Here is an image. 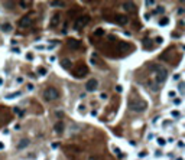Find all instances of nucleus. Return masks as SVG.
<instances>
[{"label": "nucleus", "instance_id": "obj_1", "mask_svg": "<svg viewBox=\"0 0 185 160\" xmlns=\"http://www.w3.org/2000/svg\"><path fill=\"white\" fill-rule=\"evenodd\" d=\"M166 76H168V71L163 68V66H159V65H153V66H152V76L149 78L150 81L156 82L158 85L161 87V84L165 82Z\"/></svg>", "mask_w": 185, "mask_h": 160}, {"label": "nucleus", "instance_id": "obj_2", "mask_svg": "<svg viewBox=\"0 0 185 160\" xmlns=\"http://www.w3.org/2000/svg\"><path fill=\"white\" fill-rule=\"evenodd\" d=\"M127 107L132 111H134V113H140V111H145L148 108V104L143 100H130L129 104H127Z\"/></svg>", "mask_w": 185, "mask_h": 160}, {"label": "nucleus", "instance_id": "obj_3", "mask_svg": "<svg viewBox=\"0 0 185 160\" xmlns=\"http://www.w3.org/2000/svg\"><path fill=\"white\" fill-rule=\"evenodd\" d=\"M59 97V92H58L57 88H54V87H49V88H46L45 91H43V98H45L46 101H54V100H57Z\"/></svg>", "mask_w": 185, "mask_h": 160}, {"label": "nucleus", "instance_id": "obj_4", "mask_svg": "<svg viewBox=\"0 0 185 160\" xmlns=\"http://www.w3.org/2000/svg\"><path fill=\"white\" fill-rule=\"evenodd\" d=\"M32 25H33V20H32V17L30 16H25V17H22V19L19 20V28L26 29V28H30Z\"/></svg>", "mask_w": 185, "mask_h": 160}, {"label": "nucleus", "instance_id": "obj_5", "mask_svg": "<svg viewBox=\"0 0 185 160\" xmlns=\"http://www.w3.org/2000/svg\"><path fill=\"white\" fill-rule=\"evenodd\" d=\"M87 74H88V68H87V66H84V65H78V66H77V69H74V75L77 76V78L85 76Z\"/></svg>", "mask_w": 185, "mask_h": 160}, {"label": "nucleus", "instance_id": "obj_6", "mask_svg": "<svg viewBox=\"0 0 185 160\" xmlns=\"http://www.w3.org/2000/svg\"><path fill=\"white\" fill-rule=\"evenodd\" d=\"M88 20H90V17L88 16H82V17H78L77 19V22H75V25H74V28L78 30V29H81V28H84L87 23H88Z\"/></svg>", "mask_w": 185, "mask_h": 160}, {"label": "nucleus", "instance_id": "obj_7", "mask_svg": "<svg viewBox=\"0 0 185 160\" xmlns=\"http://www.w3.org/2000/svg\"><path fill=\"white\" fill-rule=\"evenodd\" d=\"M97 87H98V81L96 79V78H92V79L87 81L85 90H87L88 92H92V91H96V90H97Z\"/></svg>", "mask_w": 185, "mask_h": 160}, {"label": "nucleus", "instance_id": "obj_8", "mask_svg": "<svg viewBox=\"0 0 185 160\" xmlns=\"http://www.w3.org/2000/svg\"><path fill=\"white\" fill-rule=\"evenodd\" d=\"M114 22L117 23V25H126L127 22H129V17L126 16V15H116L114 16Z\"/></svg>", "mask_w": 185, "mask_h": 160}, {"label": "nucleus", "instance_id": "obj_9", "mask_svg": "<svg viewBox=\"0 0 185 160\" xmlns=\"http://www.w3.org/2000/svg\"><path fill=\"white\" fill-rule=\"evenodd\" d=\"M68 46L71 48V49H78V48H81V42L77 39H69L68 40Z\"/></svg>", "mask_w": 185, "mask_h": 160}, {"label": "nucleus", "instance_id": "obj_10", "mask_svg": "<svg viewBox=\"0 0 185 160\" xmlns=\"http://www.w3.org/2000/svg\"><path fill=\"white\" fill-rule=\"evenodd\" d=\"M29 143H30V141H29V138H22V140L17 143V149H19V150L26 149V147L29 146Z\"/></svg>", "mask_w": 185, "mask_h": 160}, {"label": "nucleus", "instance_id": "obj_11", "mask_svg": "<svg viewBox=\"0 0 185 160\" xmlns=\"http://www.w3.org/2000/svg\"><path fill=\"white\" fill-rule=\"evenodd\" d=\"M71 61H69L68 58H64L62 61H61V66H62L64 69H71Z\"/></svg>", "mask_w": 185, "mask_h": 160}, {"label": "nucleus", "instance_id": "obj_12", "mask_svg": "<svg viewBox=\"0 0 185 160\" xmlns=\"http://www.w3.org/2000/svg\"><path fill=\"white\" fill-rule=\"evenodd\" d=\"M148 87H149L153 92H158V91H159V85H158L156 82H153V81H150V79L148 81Z\"/></svg>", "mask_w": 185, "mask_h": 160}, {"label": "nucleus", "instance_id": "obj_13", "mask_svg": "<svg viewBox=\"0 0 185 160\" xmlns=\"http://www.w3.org/2000/svg\"><path fill=\"white\" fill-rule=\"evenodd\" d=\"M54 128H55V131H57V133H62L64 128H65V124H64L62 121H58L57 124H55V127H54Z\"/></svg>", "mask_w": 185, "mask_h": 160}, {"label": "nucleus", "instance_id": "obj_14", "mask_svg": "<svg viewBox=\"0 0 185 160\" xmlns=\"http://www.w3.org/2000/svg\"><path fill=\"white\" fill-rule=\"evenodd\" d=\"M123 7H124L126 10H129V12H133V10H134V5H133L132 2H126V3L123 5Z\"/></svg>", "mask_w": 185, "mask_h": 160}, {"label": "nucleus", "instance_id": "obj_15", "mask_svg": "<svg viewBox=\"0 0 185 160\" xmlns=\"http://www.w3.org/2000/svg\"><path fill=\"white\" fill-rule=\"evenodd\" d=\"M0 29L5 30V32H12V25H9V23H3V25H0Z\"/></svg>", "mask_w": 185, "mask_h": 160}, {"label": "nucleus", "instance_id": "obj_16", "mask_svg": "<svg viewBox=\"0 0 185 160\" xmlns=\"http://www.w3.org/2000/svg\"><path fill=\"white\" fill-rule=\"evenodd\" d=\"M168 23H169V19L168 17H162L161 20H159V26H166Z\"/></svg>", "mask_w": 185, "mask_h": 160}, {"label": "nucleus", "instance_id": "obj_17", "mask_svg": "<svg viewBox=\"0 0 185 160\" xmlns=\"http://www.w3.org/2000/svg\"><path fill=\"white\" fill-rule=\"evenodd\" d=\"M51 5L52 6H59V7H65V6H67V3H65V2H52Z\"/></svg>", "mask_w": 185, "mask_h": 160}, {"label": "nucleus", "instance_id": "obj_18", "mask_svg": "<svg viewBox=\"0 0 185 160\" xmlns=\"http://www.w3.org/2000/svg\"><path fill=\"white\" fill-rule=\"evenodd\" d=\"M19 95H20V94H19V92H15V94H9V95H6V98H7V100H10V98L19 97Z\"/></svg>", "mask_w": 185, "mask_h": 160}, {"label": "nucleus", "instance_id": "obj_19", "mask_svg": "<svg viewBox=\"0 0 185 160\" xmlns=\"http://www.w3.org/2000/svg\"><path fill=\"white\" fill-rule=\"evenodd\" d=\"M96 35H97V36H101V35H104V30H103V29L98 28L97 30H96Z\"/></svg>", "mask_w": 185, "mask_h": 160}, {"label": "nucleus", "instance_id": "obj_20", "mask_svg": "<svg viewBox=\"0 0 185 160\" xmlns=\"http://www.w3.org/2000/svg\"><path fill=\"white\" fill-rule=\"evenodd\" d=\"M57 19H59V15H55V16H54V20H52V26H55V25H57Z\"/></svg>", "mask_w": 185, "mask_h": 160}, {"label": "nucleus", "instance_id": "obj_21", "mask_svg": "<svg viewBox=\"0 0 185 160\" xmlns=\"http://www.w3.org/2000/svg\"><path fill=\"white\" fill-rule=\"evenodd\" d=\"M19 6H20V7H28V6H29V2H20V3H19Z\"/></svg>", "mask_w": 185, "mask_h": 160}, {"label": "nucleus", "instance_id": "obj_22", "mask_svg": "<svg viewBox=\"0 0 185 160\" xmlns=\"http://www.w3.org/2000/svg\"><path fill=\"white\" fill-rule=\"evenodd\" d=\"M165 143H166V141H165L163 138H158V144H159V146H165Z\"/></svg>", "mask_w": 185, "mask_h": 160}, {"label": "nucleus", "instance_id": "obj_23", "mask_svg": "<svg viewBox=\"0 0 185 160\" xmlns=\"http://www.w3.org/2000/svg\"><path fill=\"white\" fill-rule=\"evenodd\" d=\"M171 114H172V117H179V111H178V110H173Z\"/></svg>", "mask_w": 185, "mask_h": 160}, {"label": "nucleus", "instance_id": "obj_24", "mask_svg": "<svg viewBox=\"0 0 185 160\" xmlns=\"http://www.w3.org/2000/svg\"><path fill=\"white\" fill-rule=\"evenodd\" d=\"M55 115H57L58 118H62V115H64V113H62V111H57V113H55Z\"/></svg>", "mask_w": 185, "mask_h": 160}, {"label": "nucleus", "instance_id": "obj_25", "mask_svg": "<svg viewBox=\"0 0 185 160\" xmlns=\"http://www.w3.org/2000/svg\"><path fill=\"white\" fill-rule=\"evenodd\" d=\"M181 101H182L181 98H175V100H173V103L176 104V105H179V104H181Z\"/></svg>", "mask_w": 185, "mask_h": 160}, {"label": "nucleus", "instance_id": "obj_26", "mask_svg": "<svg viewBox=\"0 0 185 160\" xmlns=\"http://www.w3.org/2000/svg\"><path fill=\"white\" fill-rule=\"evenodd\" d=\"M155 13H163V7H158L155 10Z\"/></svg>", "mask_w": 185, "mask_h": 160}, {"label": "nucleus", "instance_id": "obj_27", "mask_svg": "<svg viewBox=\"0 0 185 160\" xmlns=\"http://www.w3.org/2000/svg\"><path fill=\"white\" fill-rule=\"evenodd\" d=\"M39 74H40V75H45V74H46V69H45V68H40V69H39Z\"/></svg>", "mask_w": 185, "mask_h": 160}, {"label": "nucleus", "instance_id": "obj_28", "mask_svg": "<svg viewBox=\"0 0 185 160\" xmlns=\"http://www.w3.org/2000/svg\"><path fill=\"white\" fill-rule=\"evenodd\" d=\"M116 91H117V92H121V91H123L121 85H117V87H116Z\"/></svg>", "mask_w": 185, "mask_h": 160}, {"label": "nucleus", "instance_id": "obj_29", "mask_svg": "<svg viewBox=\"0 0 185 160\" xmlns=\"http://www.w3.org/2000/svg\"><path fill=\"white\" fill-rule=\"evenodd\" d=\"M179 78H181V75H179V74H176V75H173V79H175V81H178Z\"/></svg>", "mask_w": 185, "mask_h": 160}, {"label": "nucleus", "instance_id": "obj_30", "mask_svg": "<svg viewBox=\"0 0 185 160\" xmlns=\"http://www.w3.org/2000/svg\"><path fill=\"white\" fill-rule=\"evenodd\" d=\"M152 5H155V2H146V6H152Z\"/></svg>", "mask_w": 185, "mask_h": 160}, {"label": "nucleus", "instance_id": "obj_31", "mask_svg": "<svg viewBox=\"0 0 185 160\" xmlns=\"http://www.w3.org/2000/svg\"><path fill=\"white\" fill-rule=\"evenodd\" d=\"M28 90H29V91H32V90H33V85H32V84H29V85H28Z\"/></svg>", "mask_w": 185, "mask_h": 160}, {"label": "nucleus", "instance_id": "obj_32", "mask_svg": "<svg viewBox=\"0 0 185 160\" xmlns=\"http://www.w3.org/2000/svg\"><path fill=\"white\" fill-rule=\"evenodd\" d=\"M178 147H179V149H182V147H184V143H182V141H179V143H178Z\"/></svg>", "mask_w": 185, "mask_h": 160}, {"label": "nucleus", "instance_id": "obj_33", "mask_svg": "<svg viewBox=\"0 0 185 160\" xmlns=\"http://www.w3.org/2000/svg\"><path fill=\"white\" fill-rule=\"evenodd\" d=\"M169 97H171V98H172V97H175V92H173V91H171V92H169Z\"/></svg>", "mask_w": 185, "mask_h": 160}, {"label": "nucleus", "instance_id": "obj_34", "mask_svg": "<svg viewBox=\"0 0 185 160\" xmlns=\"http://www.w3.org/2000/svg\"><path fill=\"white\" fill-rule=\"evenodd\" d=\"M3 149H5V144H3V143H0V150H3Z\"/></svg>", "mask_w": 185, "mask_h": 160}, {"label": "nucleus", "instance_id": "obj_35", "mask_svg": "<svg viewBox=\"0 0 185 160\" xmlns=\"http://www.w3.org/2000/svg\"><path fill=\"white\" fill-rule=\"evenodd\" d=\"M88 160H98V159H97V157H90Z\"/></svg>", "mask_w": 185, "mask_h": 160}]
</instances>
